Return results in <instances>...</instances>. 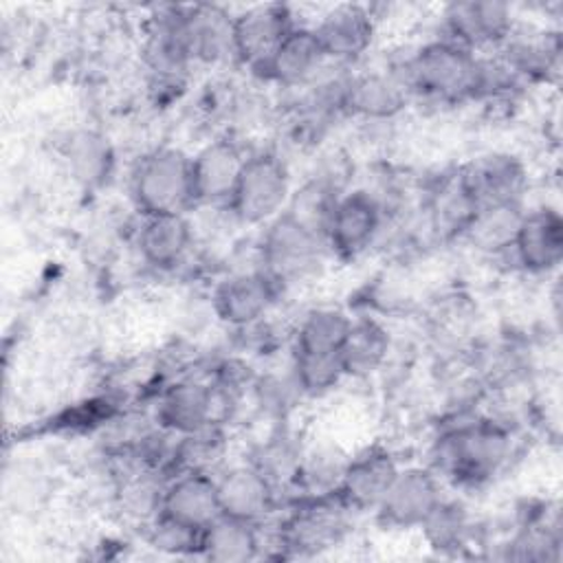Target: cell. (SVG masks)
Listing matches in <instances>:
<instances>
[{
    "instance_id": "obj_1",
    "label": "cell",
    "mask_w": 563,
    "mask_h": 563,
    "mask_svg": "<svg viewBox=\"0 0 563 563\" xmlns=\"http://www.w3.org/2000/svg\"><path fill=\"white\" fill-rule=\"evenodd\" d=\"M512 455V433L493 418H471L449 424L435 440V471L455 484L490 482Z\"/></svg>"
},
{
    "instance_id": "obj_2",
    "label": "cell",
    "mask_w": 563,
    "mask_h": 563,
    "mask_svg": "<svg viewBox=\"0 0 563 563\" xmlns=\"http://www.w3.org/2000/svg\"><path fill=\"white\" fill-rule=\"evenodd\" d=\"M482 57L446 37L422 44L398 70L411 95L455 106L475 101Z\"/></svg>"
},
{
    "instance_id": "obj_3",
    "label": "cell",
    "mask_w": 563,
    "mask_h": 563,
    "mask_svg": "<svg viewBox=\"0 0 563 563\" xmlns=\"http://www.w3.org/2000/svg\"><path fill=\"white\" fill-rule=\"evenodd\" d=\"M132 198L141 216L187 213L196 207L191 156L176 147L147 152L132 172Z\"/></svg>"
},
{
    "instance_id": "obj_4",
    "label": "cell",
    "mask_w": 563,
    "mask_h": 563,
    "mask_svg": "<svg viewBox=\"0 0 563 563\" xmlns=\"http://www.w3.org/2000/svg\"><path fill=\"white\" fill-rule=\"evenodd\" d=\"M290 194V172L284 158L260 150L246 156L227 209L242 224H268L286 209Z\"/></svg>"
},
{
    "instance_id": "obj_5",
    "label": "cell",
    "mask_w": 563,
    "mask_h": 563,
    "mask_svg": "<svg viewBox=\"0 0 563 563\" xmlns=\"http://www.w3.org/2000/svg\"><path fill=\"white\" fill-rule=\"evenodd\" d=\"M328 251L325 240L282 211L264 224L257 255L260 268L268 273L282 288L303 282L317 273Z\"/></svg>"
},
{
    "instance_id": "obj_6",
    "label": "cell",
    "mask_w": 563,
    "mask_h": 563,
    "mask_svg": "<svg viewBox=\"0 0 563 563\" xmlns=\"http://www.w3.org/2000/svg\"><path fill=\"white\" fill-rule=\"evenodd\" d=\"M385 222V207L367 189L343 191L334 202L325 227L328 251L341 260H354L367 251Z\"/></svg>"
},
{
    "instance_id": "obj_7",
    "label": "cell",
    "mask_w": 563,
    "mask_h": 563,
    "mask_svg": "<svg viewBox=\"0 0 563 563\" xmlns=\"http://www.w3.org/2000/svg\"><path fill=\"white\" fill-rule=\"evenodd\" d=\"M286 4H257L233 15V57L264 77L275 51L295 29Z\"/></svg>"
},
{
    "instance_id": "obj_8",
    "label": "cell",
    "mask_w": 563,
    "mask_h": 563,
    "mask_svg": "<svg viewBox=\"0 0 563 563\" xmlns=\"http://www.w3.org/2000/svg\"><path fill=\"white\" fill-rule=\"evenodd\" d=\"M442 499V486L433 468L405 466L398 468L385 497L376 506V519L385 528H420Z\"/></svg>"
},
{
    "instance_id": "obj_9",
    "label": "cell",
    "mask_w": 563,
    "mask_h": 563,
    "mask_svg": "<svg viewBox=\"0 0 563 563\" xmlns=\"http://www.w3.org/2000/svg\"><path fill=\"white\" fill-rule=\"evenodd\" d=\"M515 29L512 9L495 0L453 2L444 9L446 40L479 53L484 48H499Z\"/></svg>"
},
{
    "instance_id": "obj_10",
    "label": "cell",
    "mask_w": 563,
    "mask_h": 563,
    "mask_svg": "<svg viewBox=\"0 0 563 563\" xmlns=\"http://www.w3.org/2000/svg\"><path fill=\"white\" fill-rule=\"evenodd\" d=\"M282 286L262 268L240 271L224 277L213 295L216 317L231 328L255 325L275 303Z\"/></svg>"
},
{
    "instance_id": "obj_11",
    "label": "cell",
    "mask_w": 563,
    "mask_h": 563,
    "mask_svg": "<svg viewBox=\"0 0 563 563\" xmlns=\"http://www.w3.org/2000/svg\"><path fill=\"white\" fill-rule=\"evenodd\" d=\"M515 264L530 275H548L563 260V218L554 207L521 213L510 246Z\"/></svg>"
},
{
    "instance_id": "obj_12",
    "label": "cell",
    "mask_w": 563,
    "mask_h": 563,
    "mask_svg": "<svg viewBox=\"0 0 563 563\" xmlns=\"http://www.w3.org/2000/svg\"><path fill=\"white\" fill-rule=\"evenodd\" d=\"M460 176L477 209L499 205H521L528 185L526 165L504 152L484 154L460 167Z\"/></svg>"
},
{
    "instance_id": "obj_13",
    "label": "cell",
    "mask_w": 563,
    "mask_h": 563,
    "mask_svg": "<svg viewBox=\"0 0 563 563\" xmlns=\"http://www.w3.org/2000/svg\"><path fill=\"white\" fill-rule=\"evenodd\" d=\"M161 515L202 532L222 515L218 479L211 471H178L163 488Z\"/></svg>"
},
{
    "instance_id": "obj_14",
    "label": "cell",
    "mask_w": 563,
    "mask_h": 563,
    "mask_svg": "<svg viewBox=\"0 0 563 563\" xmlns=\"http://www.w3.org/2000/svg\"><path fill=\"white\" fill-rule=\"evenodd\" d=\"M246 156L242 145L231 139H216L200 147L191 156L196 207L218 205L227 209Z\"/></svg>"
},
{
    "instance_id": "obj_15",
    "label": "cell",
    "mask_w": 563,
    "mask_h": 563,
    "mask_svg": "<svg viewBox=\"0 0 563 563\" xmlns=\"http://www.w3.org/2000/svg\"><path fill=\"white\" fill-rule=\"evenodd\" d=\"M374 18L363 4H336L312 26L328 62L350 64L358 59L374 40Z\"/></svg>"
},
{
    "instance_id": "obj_16",
    "label": "cell",
    "mask_w": 563,
    "mask_h": 563,
    "mask_svg": "<svg viewBox=\"0 0 563 563\" xmlns=\"http://www.w3.org/2000/svg\"><path fill=\"white\" fill-rule=\"evenodd\" d=\"M218 479V495L224 515L264 523L277 504V486L251 462L227 468Z\"/></svg>"
},
{
    "instance_id": "obj_17",
    "label": "cell",
    "mask_w": 563,
    "mask_h": 563,
    "mask_svg": "<svg viewBox=\"0 0 563 563\" xmlns=\"http://www.w3.org/2000/svg\"><path fill=\"white\" fill-rule=\"evenodd\" d=\"M398 468L391 453L378 446L350 457L336 490L339 501L347 510H376Z\"/></svg>"
},
{
    "instance_id": "obj_18",
    "label": "cell",
    "mask_w": 563,
    "mask_h": 563,
    "mask_svg": "<svg viewBox=\"0 0 563 563\" xmlns=\"http://www.w3.org/2000/svg\"><path fill=\"white\" fill-rule=\"evenodd\" d=\"M409 95L398 70H367L347 77L343 110L367 121H387L407 106Z\"/></svg>"
},
{
    "instance_id": "obj_19",
    "label": "cell",
    "mask_w": 563,
    "mask_h": 563,
    "mask_svg": "<svg viewBox=\"0 0 563 563\" xmlns=\"http://www.w3.org/2000/svg\"><path fill=\"white\" fill-rule=\"evenodd\" d=\"M194 229L185 213L141 216L136 249L141 260L156 271H172L191 251Z\"/></svg>"
},
{
    "instance_id": "obj_20",
    "label": "cell",
    "mask_w": 563,
    "mask_h": 563,
    "mask_svg": "<svg viewBox=\"0 0 563 563\" xmlns=\"http://www.w3.org/2000/svg\"><path fill=\"white\" fill-rule=\"evenodd\" d=\"M328 64V57L312 31V26H295L275 51L264 70V79L284 88L308 86Z\"/></svg>"
},
{
    "instance_id": "obj_21",
    "label": "cell",
    "mask_w": 563,
    "mask_h": 563,
    "mask_svg": "<svg viewBox=\"0 0 563 563\" xmlns=\"http://www.w3.org/2000/svg\"><path fill=\"white\" fill-rule=\"evenodd\" d=\"M185 33L194 62L211 64L233 57V15L222 7H185Z\"/></svg>"
},
{
    "instance_id": "obj_22",
    "label": "cell",
    "mask_w": 563,
    "mask_h": 563,
    "mask_svg": "<svg viewBox=\"0 0 563 563\" xmlns=\"http://www.w3.org/2000/svg\"><path fill=\"white\" fill-rule=\"evenodd\" d=\"M209 561L244 563L262 556L260 523L220 515L200 532V552Z\"/></svg>"
},
{
    "instance_id": "obj_23",
    "label": "cell",
    "mask_w": 563,
    "mask_h": 563,
    "mask_svg": "<svg viewBox=\"0 0 563 563\" xmlns=\"http://www.w3.org/2000/svg\"><path fill=\"white\" fill-rule=\"evenodd\" d=\"M352 325V317H347L339 308H314L310 310L297 325L292 356L308 358H339Z\"/></svg>"
},
{
    "instance_id": "obj_24",
    "label": "cell",
    "mask_w": 563,
    "mask_h": 563,
    "mask_svg": "<svg viewBox=\"0 0 563 563\" xmlns=\"http://www.w3.org/2000/svg\"><path fill=\"white\" fill-rule=\"evenodd\" d=\"M389 345V332L380 321L372 317L352 319V325L341 350L343 374L356 378L374 374L387 361Z\"/></svg>"
},
{
    "instance_id": "obj_25",
    "label": "cell",
    "mask_w": 563,
    "mask_h": 563,
    "mask_svg": "<svg viewBox=\"0 0 563 563\" xmlns=\"http://www.w3.org/2000/svg\"><path fill=\"white\" fill-rule=\"evenodd\" d=\"M477 213V205L468 194L460 169L438 180L429 196V220L438 235L455 238L464 235L471 220Z\"/></svg>"
},
{
    "instance_id": "obj_26",
    "label": "cell",
    "mask_w": 563,
    "mask_h": 563,
    "mask_svg": "<svg viewBox=\"0 0 563 563\" xmlns=\"http://www.w3.org/2000/svg\"><path fill=\"white\" fill-rule=\"evenodd\" d=\"M347 460L350 457L341 453L336 446H312L301 453V462L292 486L301 488L306 497L336 495Z\"/></svg>"
},
{
    "instance_id": "obj_27",
    "label": "cell",
    "mask_w": 563,
    "mask_h": 563,
    "mask_svg": "<svg viewBox=\"0 0 563 563\" xmlns=\"http://www.w3.org/2000/svg\"><path fill=\"white\" fill-rule=\"evenodd\" d=\"M341 194L343 191L336 180H332L330 176H314L290 194L284 211L325 240V227Z\"/></svg>"
},
{
    "instance_id": "obj_28",
    "label": "cell",
    "mask_w": 563,
    "mask_h": 563,
    "mask_svg": "<svg viewBox=\"0 0 563 563\" xmlns=\"http://www.w3.org/2000/svg\"><path fill=\"white\" fill-rule=\"evenodd\" d=\"M521 205H499V207H482L471 220L464 238H468L477 249L504 255L510 253L517 224L521 220Z\"/></svg>"
},
{
    "instance_id": "obj_29",
    "label": "cell",
    "mask_w": 563,
    "mask_h": 563,
    "mask_svg": "<svg viewBox=\"0 0 563 563\" xmlns=\"http://www.w3.org/2000/svg\"><path fill=\"white\" fill-rule=\"evenodd\" d=\"M303 449H299L288 435L268 438L251 457V464L262 471L277 488L292 484Z\"/></svg>"
},
{
    "instance_id": "obj_30",
    "label": "cell",
    "mask_w": 563,
    "mask_h": 563,
    "mask_svg": "<svg viewBox=\"0 0 563 563\" xmlns=\"http://www.w3.org/2000/svg\"><path fill=\"white\" fill-rule=\"evenodd\" d=\"M427 541L438 550H453L464 545L468 537L466 510L449 499H442L435 510L420 526Z\"/></svg>"
},
{
    "instance_id": "obj_31",
    "label": "cell",
    "mask_w": 563,
    "mask_h": 563,
    "mask_svg": "<svg viewBox=\"0 0 563 563\" xmlns=\"http://www.w3.org/2000/svg\"><path fill=\"white\" fill-rule=\"evenodd\" d=\"M147 528H150V532H147L150 545H154L167 554L200 552V532L189 526H183L161 512L147 523Z\"/></svg>"
},
{
    "instance_id": "obj_32",
    "label": "cell",
    "mask_w": 563,
    "mask_h": 563,
    "mask_svg": "<svg viewBox=\"0 0 563 563\" xmlns=\"http://www.w3.org/2000/svg\"><path fill=\"white\" fill-rule=\"evenodd\" d=\"M68 156H70L73 169L79 178L97 180L103 174H108L110 150H108L106 141L92 132H84V134L75 136L70 143Z\"/></svg>"
}]
</instances>
